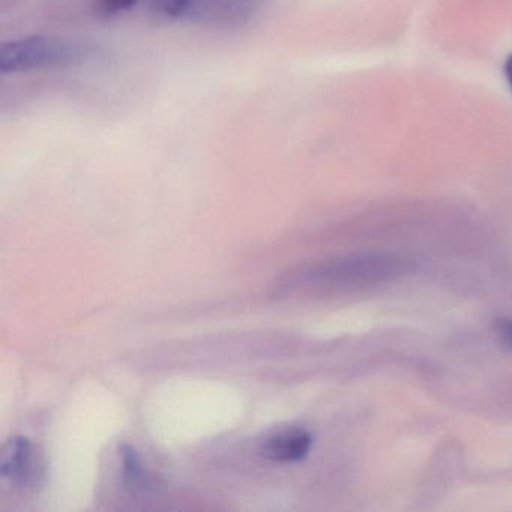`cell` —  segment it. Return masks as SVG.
Returning <instances> with one entry per match:
<instances>
[{
    "mask_svg": "<svg viewBox=\"0 0 512 512\" xmlns=\"http://www.w3.org/2000/svg\"><path fill=\"white\" fill-rule=\"evenodd\" d=\"M119 455L122 458L125 484L131 491H134V493H149V491L160 488V478L146 469L136 449L131 448L130 445H121L119 446Z\"/></svg>",
    "mask_w": 512,
    "mask_h": 512,
    "instance_id": "cell-5",
    "label": "cell"
},
{
    "mask_svg": "<svg viewBox=\"0 0 512 512\" xmlns=\"http://www.w3.org/2000/svg\"><path fill=\"white\" fill-rule=\"evenodd\" d=\"M0 473L22 485H37L44 476L43 463L28 437L14 436L0 454Z\"/></svg>",
    "mask_w": 512,
    "mask_h": 512,
    "instance_id": "cell-3",
    "label": "cell"
},
{
    "mask_svg": "<svg viewBox=\"0 0 512 512\" xmlns=\"http://www.w3.org/2000/svg\"><path fill=\"white\" fill-rule=\"evenodd\" d=\"M505 76L506 80H508L509 88H511L512 91V53L505 62Z\"/></svg>",
    "mask_w": 512,
    "mask_h": 512,
    "instance_id": "cell-7",
    "label": "cell"
},
{
    "mask_svg": "<svg viewBox=\"0 0 512 512\" xmlns=\"http://www.w3.org/2000/svg\"><path fill=\"white\" fill-rule=\"evenodd\" d=\"M313 445V437L302 428H286L269 434L260 443V454L274 463H295L304 460Z\"/></svg>",
    "mask_w": 512,
    "mask_h": 512,
    "instance_id": "cell-4",
    "label": "cell"
},
{
    "mask_svg": "<svg viewBox=\"0 0 512 512\" xmlns=\"http://www.w3.org/2000/svg\"><path fill=\"white\" fill-rule=\"evenodd\" d=\"M89 56L82 43L67 38L29 37L0 49V73H31L44 68L80 64Z\"/></svg>",
    "mask_w": 512,
    "mask_h": 512,
    "instance_id": "cell-1",
    "label": "cell"
},
{
    "mask_svg": "<svg viewBox=\"0 0 512 512\" xmlns=\"http://www.w3.org/2000/svg\"><path fill=\"white\" fill-rule=\"evenodd\" d=\"M257 0H140L139 11L182 22L238 26L250 20Z\"/></svg>",
    "mask_w": 512,
    "mask_h": 512,
    "instance_id": "cell-2",
    "label": "cell"
},
{
    "mask_svg": "<svg viewBox=\"0 0 512 512\" xmlns=\"http://www.w3.org/2000/svg\"><path fill=\"white\" fill-rule=\"evenodd\" d=\"M497 332H499L500 340L505 346L512 349V320L500 319L496 323Z\"/></svg>",
    "mask_w": 512,
    "mask_h": 512,
    "instance_id": "cell-6",
    "label": "cell"
}]
</instances>
